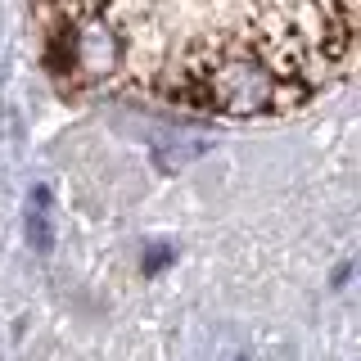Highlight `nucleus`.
<instances>
[{"label": "nucleus", "instance_id": "nucleus-1", "mask_svg": "<svg viewBox=\"0 0 361 361\" xmlns=\"http://www.w3.org/2000/svg\"><path fill=\"white\" fill-rule=\"evenodd\" d=\"M208 99L231 118H248V113H271L280 104V82L267 63L248 59V54H231L208 73Z\"/></svg>", "mask_w": 361, "mask_h": 361}, {"label": "nucleus", "instance_id": "nucleus-2", "mask_svg": "<svg viewBox=\"0 0 361 361\" xmlns=\"http://www.w3.org/2000/svg\"><path fill=\"white\" fill-rule=\"evenodd\" d=\"M68 50H73L68 73H82V77H104L118 63V41H113L104 23H82L73 32V41H68Z\"/></svg>", "mask_w": 361, "mask_h": 361}, {"label": "nucleus", "instance_id": "nucleus-4", "mask_svg": "<svg viewBox=\"0 0 361 361\" xmlns=\"http://www.w3.org/2000/svg\"><path fill=\"white\" fill-rule=\"evenodd\" d=\"M212 145L203 140V135H195V140H167V145H154V167L158 172H176V167L195 163V158H203Z\"/></svg>", "mask_w": 361, "mask_h": 361}, {"label": "nucleus", "instance_id": "nucleus-3", "mask_svg": "<svg viewBox=\"0 0 361 361\" xmlns=\"http://www.w3.org/2000/svg\"><path fill=\"white\" fill-rule=\"evenodd\" d=\"M23 235H27L32 253H50L54 248V221H50V190L37 185L27 195V221H23Z\"/></svg>", "mask_w": 361, "mask_h": 361}, {"label": "nucleus", "instance_id": "nucleus-5", "mask_svg": "<svg viewBox=\"0 0 361 361\" xmlns=\"http://www.w3.org/2000/svg\"><path fill=\"white\" fill-rule=\"evenodd\" d=\"M172 262H176V244H167V240L145 244V253H140V271H145V276H158V271H167Z\"/></svg>", "mask_w": 361, "mask_h": 361}, {"label": "nucleus", "instance_id": "nucleus-6", "mask_svg": "<svg viewBox=\"0 0 361 361\" xmlns=\"http://www.w3.org/2000/svg\"><path fill=\"white\" fill-rule=\"evenodd\" d=\"M348 280H353V262H338V267H334V280H330V285H334V289H343Z\"/></svg>", "mask_w": 361, "mask_h": 361}, {"label": "nucleus", "instance_id": "nucleus-7", "mask_svg": "<svg viewBox=\"0 0 361 361\" xmlns=\"http://www.w3.org/2000/svg\"><path fill=\"white\" fill-rule=\"evenodd\" d=\"M240 361H248V357H240Z\"/></svg>", "mask_w": 361, "mask_h": 361}]
</instances>
